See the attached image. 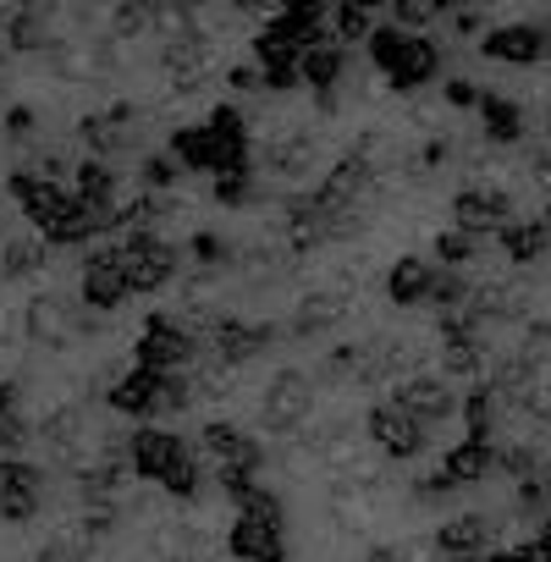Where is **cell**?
<instances>
[{
	"mask_svg": "<svg viewBox=\"0 0 551 562\" xmlns=\"http://www.w3.org/2000/svg\"><path fill=\"white\" fill-rule=\"evenodd\" d=\"M348 310H353V299L337 293V288L304 293L299 310H293V337H326V331H337V326L348 321Z\"/></svg>",
	"mask_w": 551,
	"mask_h": 562,
	"instance_id": "obj_14",
	"label": "cell"
},
{
	"mask_svg": "<svg viewBox=\"0 0 551 562\" xmlns=\"http://www.w3.org/2000/svg\"><path fill=\"white\" fill-rule=\"evenodd\" d=\"M392 403H397L403 414H414V419H441V414H452V392H447L436 375H408V381L392 392Z\"/></svg>",
	"mask_w": 551,
	"mask_h": 562,
	"instance_id": "obj_16",
	"label": "cell"
},
{
	"mask_svg": "<svg viewBox=\"0 0 551 562\" xmlns=\"http://www.w3.org/2000/svg\"><path fill=\"white\" fill-rule=\"evenodd\" d=\"M386 18H392V29H403V34H408L414 23H430V18H436V7H425V0H403V7H392Z\"/></svg>",
	"mask_w": 551,
	"mask_h": 562,
	"instance_id": "obj_32",
	"label": "cell"
},
{
	"mask_svg": "<svg viewBox=\"0 0 551 562\" xmlns=\"http://www.w3.org/2000/svg\"><path fill=\"white\" fill-rule=\"evenodd\" d=\"M193 353H199V337L177 315H149L138 342H133V364L149 370V375H182Z\"/></svg>",
	"mask_w": 551,
	"mask_h": 562,
	"instance_id": "obj_4",
	"label": "cell"
},
{
	"mask_svg": "<svg viewBox=\"0 0 551 562\" xmlns=\"http://www.w3.org/2000/svg\"><path fill=\"white\" fill-rule=\"evenodd\" d=\"M485 50H491V56H529V50H535V40H524V34H496Z\"/></svg>",
	"mask_w": 551,
	"mask_h": 562,
	"instance_id": "obj_33",
	"label": "cell"
},
{
	"mask_svg": "<svg viewBox=\"0 0 551 562\" xmlns=\"http://www.w3.org/2000/svg\"><path fill=\"white\" fill-rule=\"evenodd\" d=\"M40 441H50L67 463H78L83 452H89V408H56L45 425H40Z\"/></svg>",
	"mask_w": 551,
	"mask_h": 562,
	"instance_id": "obj_15",
	"label": "cell"
},
{
	"mask_svg": "<svg viewBox=\"0 0 551 562\" xmlns=\"http://www.w3.org/2000/svg\"><path fill=\"white\" fill-rule=\"evenodd\" d=\"M265 166H270L276 177H310V166H315V138H310V133L276 138L270 155H265Z\"/></svg>",
	"mask_w": 551,
	"mask_h": 562,
	"instance_id": "obj_19",
	"label": "cell"
},
{
	"mask_svg": "<svg viewBox=\"0 0 551 562\" xmlns=\"http://www.w3.org/2000/svg\"><path fill=\"white\" fill-rule=\"evenodd\" d=\"M364 430H370V441H375L386 458H414V452L425 447L419 419H414V414H403L397 403H375V408H370V419H364Z\"/></svg>",
	"mask_w": 551,
	"mask_h": 562,
	"instance_id": "obj_12",
	"label": "cell"
},
{
	"mask_svg": "<svg viewBox=\"0 0 551 562\" xmlns=\"http://www.w3.org/2000/svg\"><path fill=\"white\" fill-rule=\"evenodd\" d=\"M370 562H408L403 551H392V546H381V551H370Z\"/></svg>",
	"mask_w": 551,
	"mask_h": 562,
	"instance_id": "obj_40",
	"label": "cell"
},
{
	"mask_svg": "<svg viewBox=\"0 0 551 562\" xmlns=\"http://www.w3.org/2000/svg\"><path fill=\"white\" fill-rule=\"evenodd\" d=\"M430 288H436V270L425 259H397L386 270V299L392 304H419V299H430Z\"/></svg>",
	"mask_w": 551,
	"mask_h": 562,
	"instance_id": "obj_18",
	"label": "cell"
},
{
	"mask_svg": "<svg viewBox=\"0 0 551 562\" xmlns=\"http://www.w3.org/2000/svg\"><path fill=\"white\" fill-rule=\"evenodd\" d=\"M34 441H40V430H34L18 408H12V414H0V447H7V458H23Z\"/></svg>",
	"mask_w": 551,
	"mask_h": 562,
	"instance_id": "obj_24",
	"label": "cell"
},
{
	"mask_svg": "<svg viewBox=\"0 0 551 562\" xmlns=\"http://www.w3.org/2000/svg\"><path fill=\"white\" fill-rule=\"evenodd\" d=\"M116 254H122V276H127L133 293H160L166 281L177 276V259H182L160 232H122Z\"/></svg>",
	"mask_w": 551,
	"mask_h": 562,
	"instance_id": "obj_5",
	"label": "cell"
},
{
	"mask_svg": "<svg viewBox=\"0 0 551 562\" xmlns=\"http://www.w3.org/2000/svg\"><path fill=\"white\" fill-rule=\"evenodd\" d=\"M496 210H502V199H491V193H463V199H458V221H463V226L496 221Z\"/></svg>",
	"mask_w": 551,
	"mask_h": 562,
	"instance_id": "obj_30",
	"label": "cell"
},
{
	"mask_svg": "<svg viewBox=\"0 0 551 562\" xmlns=\"http://www.w3.org/2000/svg\"><path fill=\"white\" fill-rule=\"evenodd\" d=\"M342 72H348L342 45H321V50H310V56H304V83H310L315 94H331V89L342 83Z\"/></svg>",
	"mask_w": 551,
	"mask_h": 562,
	"instance_id": "obj_21",
	"label": "cell"
},
{
	"mask_svg": "<svg viewBox=\"0 0 551 562\" xmlns=\"http://www.w3.org/2000/svg\"><path fill=\"white\" fill-rule=\"evenodd\" d=\"M310 408H315V381H310L304 370H282V375L265 386L259 419H265V430H276V436H293V430L310 419Z\"/></svg>",
	"mask_w": 551,
	"mask_h": 562,
	"instance_id": "obj_7",
	"label": "cell"
},
{
	"mask_svg": "<svg viewBox=\"0 0 551 562\" xmlns=\"http://www.w3.org/2000/svg\"><path fill=\"white\" fill-rule=\"evenodd\" d=\"M491 127H496V133H513V122H507V105H491Z\"/></svg>",
	"mask_w": 551,
	"mask_h": 562,
	"instance_id": "obj_39",
	"label": "cell"
},
{
	"mask_svg": "<svg viewBox=\"0 0 551 562\" xmlns=\"http://www.w3.org/2000/svg\"><path fill=\"white\" fill-rule=\"evenodd\" d=\"M248 199H254V177H248V171H226V177H215V204L243 210Z\"/></svg>",
	"mask_w": 551,
	"mask_h": 562,
	"instance_id": "obj_27",
	"label": "cell"
},
{
	"mask_svg": "<svg viewBox=\"0 0 551 562\" xmlns=\"http://www.w3.org/2000/svg\"><path fill=\"white\" fill-rule=\"evenodd\" d=\"M436 254H441L447 265H458V259H469V237H463V232H447V237H436Z\"/></svg>",
	"mask_w": 551,
	"mask_h": 562,
	"instance_id": "obj_35",
	"label": "cell"
},
{
	"mask_svg": "<svg viewBox=\"0 0 551 562\" xmlns=\"http://www.w3.org/2000/svg\"><path fill=\"white\" fill-rule=\"evenodd\" d=\"M0 89H7V61H0Z\"/></svg>",
	"mask_w": 551,
	"mask_h": 562,
	"instance_id": "obj_41",
	"label": "cell"
},
{
	"mask_svg": "<svg viewBox=\"0 0 551 562\" xmlns=\"http://www.w3.org/2000/svg\"><path fill=\"white\" fill-rule=\"evenodd\" d=\"M480 469H485V452H480V447H458V452H447V474H441V485L474 480Z\"/></svg>",
	"mask_w": 551,
	"mask_h": 562,
	"instance_id": "obj_28",
	"label": "cell"
},
{
	"mask_svg": "<svg viewBox=\"0 0 551 562\" xmlns=\"http://www.w3.org/2000/svg\"><path fill=\"white\" fill-rule=\"evenodd\" d=\"M78 199L94 204V210H116V171L89 155V160L78 166Z\"/></svg>",
	"mask_w": 551,
	"mask_h": 562,
	"instance_id": "obj_22",
	"label": "cell"
},
{
	"mask_svg": "<svg viewBox=\"0 0 551 562\" xmlns=\"http://www.w3.org/2000/svg\"><path fill=\"white\" fill-rule=\"evenodd\" d=\"M270 342H276V326H259V321H237V315H221V321L210 326V348H215V359H221L226 370H237V364L259 359V353H265Z\"/></svg>",
	"mask_w": 551,
	"mask_h": 562,
	"instance_id": "obj_10",
	"label": "cell"
},
{
	"mask_svg": "<svg viewBox=\"0 0 551 562\" xmlns=\"http://www.w3.org/2000/svg\"><path fill=\"white\" fill-rule=\"evenodd\" d=\"M155 18H160V7H116V12H111V23H116L111 34H116V40L149 34V23H155Z\"/></svg>",
	"mask_w": 551,
	"mask_h": 562,
	"instance_id": "obj_26",
	"label": "cell"
},
{
	"mask_svg": "<svg viewBox=\"0 0 551 562\" xmlns=\"http://www.w3.org/2000/svg\"><path fill=\"white\" fill-rule=\"evenodd\" d=\"M259 83V67H232V89H254Z\"/></svg>",
	"mask_w": 551,
	"mask_h": 562,
	"instance_id": "obj_38",
	"label": "cell"
},
{
	"mask_svg": "<svg viewBox=\"0 0 551 562\" xmlns=\"http://www.w3.org/2000/svg\"><path fill=\"white\" fill-rule=\"evenodd\" d=\"M331 34H337L342 45H353V40H370V34H375V18H370V7H337V12H331Z\"/></svg>",
	"mask_w": 551,
	"mask_h": 562,
	"instance_id": "obj_23",
	"label": "cell"
},
{
	"mask_svg": "<svg viewBox=\"0 0 551 562\" xmlns=\"http://www.w3.org/2000/svg\"><path fill=\"white\" fill-rule=\"evenodd\" d=\"M171 177H177V160H166V155H149V160H144V182H149V188H166Z\"/></svg>",
	"mask_w": 551,
	"mask_h": 562,
	"instance_id": "obj_34",
	"label": "cell"
},
{
	"mask_svg": "<svg viewBox=\"0 0 551 562\" xmlns=\"http://www.w3.org/2000/svg\"><path fill=\"white\" fill-rule=\"evenodd\" d=\"M78 299H83V310H89V315H111L116 304H127V299H133L127 276H122V254H116V243L89 248L83 276H78Z\"/></svg>",
	"mask_w": 551,
	"mask_h": 562,
	"instance_id": "obj_6",
	"label": "cell"
},
{
	"mask_svg": "<svg viewBox=\"0 0 551 562\" xmlns=\"http://www.w3.org/2000/svg\"><path fill=\"white\" fill-rule=\"evenodd\" d=\"M40 562H83V551H78L72 540H56V546H45V551H40Z\"/></svg>",
	"mask_w": 551,
	"mask_h": 562,
	"instance_id": "obj_36",
	"label": "cell"
},
{
	"mask_svg": "<svg viewBox=\"0 0 551 562\" xmlns=\"http://www.w3.org/2000/svg\"><path fill=\"white\" fill-rule=\"evenodd\" d=\"M83 331H94V315H78L67 299H56V293H40L29 310H23V337H34V342H50V348H67V342H78Z\"/></svg>",
	"mask_w": 551,
	"mask_h": 562,
	"instance_id": "obj_8",
	"label": "cell"
},
{
	"mask_svg": "<svg viewBox=\"0 0 551 562\" xmlns=\"http://www.w3.org/2000/svg\"><path fill=\"white\" fill-rule=\"evenodd\" d=\"M199 447L215 458V474H221V491L232 496V502H243L254 485H259V469H265V447H259V436H248L243 425H232V419H215V425H204V436H199Z\"/></svg>",
	"mask_w": 551,
	"mask_h": 562,
	"instance_id": "obj_2",
	"label": "cell"
},
{
	"mask_svg": "<svg viewBox=\"0 0 551 562\" xmlns=\"http://www.w3.org/2000/svg\"><path fill=\"white\" fill-rule=\"evenodd\" d=\"M45 259H50V243L45 237H7V243H0V276H7V281L40 276Z\"/></svg>",
	"mask_w": 551,
	"mask_h": 562,
	"instance_id": "obj_17",
	"label": "cell"
},
{
	"mask_svg": "<svg viewBox=\"0 0 551 562\" xmlns=\"http://www.w3.org/2000/svg\"><path fill=\"white\" fill-rule=\"evenodd\" d=\"M45 502V474L29 458H0V518L29 524Z\"/></svg>",
	"mask_w": 551,
	"mask_h": 562,
	"instance_id": "obj_9",
	"label": "cell"
},
{
	"mask_svg": "<svg viewBox=\"0 0 551 562\" xmlns=\"http://www.w3.org/2000/svg\"><path fill=\"white\" fill-rule=\"evenodd\" d=\"M7 133H18V138L34 133V111H29V105H12V111H7Z\"/></svg>",
	"mask_w": 551,
	"mask_h": 562,
	"instance_id": "obj_37",
	"label": "cell"
},
{
	"mask_svg": "<svg viewBox=\"0 0 551 562\" xmlns=\"http://www.w3.org/2000/svg\"><path fill=\"white\" fill-rule=\"evenodd\" d=\"M7 45L12 50H50V12L40 7H23L7 18Z\"/></svg>",
	"mask_w": 551,
	"mask_h": 562,
	"instance_id": "obj_20",
	"label": "cell"
},
{
	"mask_svg": "<svg viewBox=\"0 0 551 562\" xmlns=\"http://www.w3.org/2000/svg\"><path fill=\"white\" fill-rule=\"evenodd\" d=\"M188 248H193V259H199V265H226V259H232V243H226V237H215V232H193V243H188Z\"/></svg>",
	"mask_w": 551,
	"mask_h": 562,
	"instance_id": "obj_31",
	"label": "cell"
},
{
	"mask_svg": "<svg viewBox=\"0 0 551 562\" xmlns=\"http://www.w3.org/2000/svg\"><path fill=\"white\" fill-rule=\"evenodd\" d=\"M160 381H166V375H149V370L127 364V370L105 386V403H111L122 419H160Z\"/></svg>",
	"mask_w": 551,
	"mask_h": 562,
	"instance_id": "obj_11",
	"label": "cell"
},
{
	"mask_svg": "<svg viewBox=\"0 0 551 562\" xmlns=\"http://www.w3.org/2000/svg\"><path fill=\"white\" fill-rule=\"evenodd\" d=\"M127 469L160 491H171L177 502H193L199 496V452L177 436V430H160V425H138L127 436Z\"/></svg>",
	"mask_w": 551,
	"mask_h": 562,
	"instance_id": "obj_1",
	"label": "cell"
},
{
	"mask_svg": "<svg viewBox=\"0 0 551 562\" xmlns=\"http://www.w3.org/2000/svg\"><path fill=\"white\" fill-rule=\"evenodd\" d=\"M480 540H485V524H474V518H458V524L441 529V551H452V557H463V551L480 546Z\"/></svg>",
	"mask_w": 551,
	"mask_h": 562,
	"instance_id": "obj_29",
	"label": "cell"
},
{
	"mask_svg": "<svg viewBox=\"0 0 551 562\" xmlns=\"http://www.w3.org/2000/svg\"><path fill=\"white\" fill-rule=\"evenodd\" d=\"M50 61L61 78H89L94 72V50L89 45H50Z\"/></svg>",
	"mask_w": 551,
	"mask_h": 562,
	"instance_id": "obj_25",
	"label": "cell"
},
{
	"mask_svg": "<svg viewBox=\"0 0 551 562\" xmlns=\"http://www.w3.org/2000/svg\"><path fill=\"white\" fill-rule=\"evenodd\" d=\"M370 61L392 78V89H419V83H430L436 67H441L436 45L419 40V34H403V29H375V34H370Z\"/></svg>",
	"mask_w": 551,
	"mask_h": 562,
	"instance_id": "obj_3",
	"label": "cell"
},
{
	"mask_svg": "<svg viewBox=\"0 0 551 562\" xmlns=\"http://www.w3.org/2000/svg\"><path fill=\"white\" fill-rule=\"evenodd\" d=\"M226 551L237 562H288V535H282V524H259V518L237 513L226 529Z\"/></svg>",
	"mask_w": 551,
	"mask_h": 562,
	"instance_id": "obj_13",
	"label": "cell"
}]
</instances>
